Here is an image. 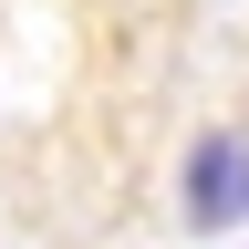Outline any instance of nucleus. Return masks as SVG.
<instances>
[{"label":"nucleus","mask_w":249,"mask_h":249,"mask_svg":"<svg viewBox=\"0 0 249 249\" xmlns=\"http://www.w3.org/2000/svg\"><path fill=\"white\" fill-rule=\"evenodd\" d=\"M187 218L197 229H239L249 218V135L239 124H218V135L187 145Z\"/></svg>","instance_id":"1"}]
</instances>
